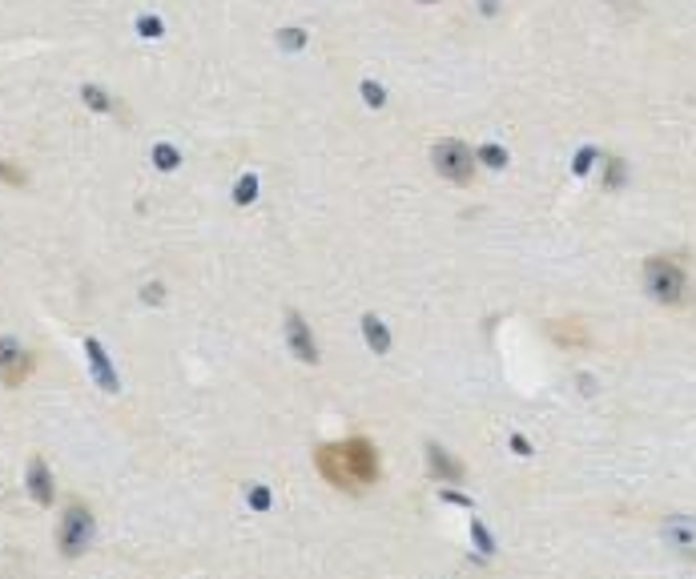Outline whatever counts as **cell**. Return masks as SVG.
I'll return each mask as SVG.
<instances>
[{"label":"cell","mask_w":696,"mask_h":579,"mask_svg":"<svg viewBox=\"0 0 696 579\" xmlns=\"http://www.w3.org/2000/svg\"><path fill=\"white\" fill-rule=\"evenodd\" d=\"M314 463L322 479L339 491H367L378 479V450L367 438H342V443H322L314 450Z\"/></svg>","instance_id":"obj_1"},{"label":"cell","mask_w":696,"mask_h":579,"mask_svg":"<svg viewBox=\"0 0 696 579\" xmlns=\"http://www.w3.org/2000/svg\"><path fill=\"white\" fill-rule=\"evenodd\" d=\"M644 290L656 298V302L672 306V302H680V298H684L688 282H684V270H680L676 262H668V257H648V266H644Z\"/></svg>","instance_id":"obj_2"},{"label":"cell","mask_w":696,"mask_h":579,"mask_svg":"<svg viewBox=\"0 0 696 579\" xmlns=\"http://www.w3.org/2000/svg\"><path fill=\"white\" fill-rule=\"evenodd\" d=\"M431 161H435V173H443L447 181H455V185L471 181V173H475V153H471L463 141H455V137L439 141L435 149H431Z\"/></svg>","instance_id":"obj_3"},{"label":"cell","mask_w":696,"mask_h":579,"mask_svg":"<svg viewBox=\"0 0 696 579\" xmlns=\"http://www.w3.org/2000/svg\"><path fill=\"white\" fill-rule=\"evenodd\" d=\"M89 539H93V515H89V507H69V511L61 515V527H57L61 551H65L69 559H77L85 547H89Z\"/></svg>","instance_id":"obj_4"},{"label":"cell","mask_w":696,"mask_h":579,"mask_svg":"<svg viewBox=\"0 0 696 579\" xmlns=\"http://www.w3.org/2000/svg\"><path fill=\"white\" fill-rule=\"evenodd\" d=\"M286 338H290V350H294V358H302V362H318V346H314V338H310V330H306V322H302V314H286Z\"/></svg>","instance_id":"obj_5"},{"label":"cell","mask_w":696,"mask_h":579,"mask_svg":"<svg viewBox=\"0 0 696 579\" xmlns=\"http://www.w3.org/2000/svg\"><path fill=\"white\" fill-rule=\"evenodd\" d=\"M664 539L676 547V551H696V519L693 515H672L664 523Z\"/></svg>","instance_id":"obj_6"},{"label":"cell","mask_w":696,"mask_h":579,"mask_svg":"<svg viewBox=\"0 0 696 579\" xmlns=\"http://www.w3.org/2000/svg\"><path fill=\"white\" fill-rule=\"evenodd\" d=\"M85 350H89V362H93V374H97L101 390L117 394V370L109 366V358H105V346H101L97 338H85Z\"/></svg>","instance_id":"obj_7"},{"label":"cell","mask_w":696,"mask_h":579,"mask_svg":"<svg viewBox=\"0 0 696 579\" xmlns=\"http://www.w3.org/2000/svg\"><path fill=\"white\" fill-rule=\"evenodd\" d=\"M427 466H431V475H435V479H443V482L463 479V463H455L451 455H447L443 447H435V443L427 447Z\"/></svg>","instance_id":"obj_8"},{"label":"cell","mask_w":696,"mask_h":579,"mask_svg":"<svg viewBox=\"0 0 696 579\" xmlns=\"http://www.w3.org/2000/svg\"><path fill=\"white\" fill-rule=\"evenodd\" d=\"M29 495H33L41 507L52 503V475H49V466H45V459H33V463H29Z\"/></svg>","instance_id":"obj_9"},{"label":"cell","mask_w":696,"mask_h":579,"mask_svg":"<svg viewBox=\"0 0 696 579\" xmlns=\"http://www.w3.org/2000/svg\"><path fill=\"white\" fill-rule=\"evenodd\" d=\"M362 338L371 342L374 354H387V350H390V330H387V322L374 318V314H367V318H362Z\"/></svg>","instance_id":"obj_10"},{"label":"cell","mask_w":696,"mask_h":579,"mask_svg":"<svg viewBox=\"0 0 696 579\" xmlns=\"http://www.w3.org/2000/svg\"><path fill=\"white\" fill-rule=\"evenodd\" d=\"M29 354L24 358H17V350L8 346V354H4V386H20V378H24V370H29Z\"/></svg>","instance_id":"obj_11"},{"label":"cell","mask_w":696,"mask_h":579,"mask_svg":"<svg viewBox=\"0 0 696 579\" xmlns=\"http://www.w3.org/2000/svg\"><path fill=\"white\" fill-rule=\"evenodd\" d=\"M551 338L555 342H588L580 322H551Z\"/></svg>","instance_id":"obj_12"},{"label":"cell","mask_w":696,"mask_h":579,"mask_svg":"<svg viewBox=\"0 0 696 579\" xmlns=\"http://www.w3.org/2000/svg\"><path fill=\"white\" fill-rule=\"evenodd\" d=\"M153 165H157V169H162V173H169V169H178V165H181V157H178V149H173V145H153Z\"/></svg>","instance_id":"obj_13"},{"label":"cell","mask_w":696,"mask_h":579,"mask_svg":"<svg viewBox=\"0 0 696 579\" xmlns=\"http://www.w3.org/2000/svg\"><path fill=\"white\" fill-rule=\"evenodd\" d=\"M81 101L89 105V109H97V113H109V109H113L109 93H105V89H97V85H85V89H81Z\"/></svg>","instance_id":"obj_14"},{"label":"cell","mask_w":696,"mask_h":579,"mask_svg":"<svg viewBox=\"0 0 696 579\" xmlns=\"http://www.w3.org/2000/svg\"><path fill=\"white\" fill-rule=\"evenodd\" d=\"M254 197H258V177H254V173H246L242 181L234 185V201H238V206H250Z\"/></svg>","instance_id":"obj_15"},{"label":"cell","mask_w":696,"mask_h":579,"mask_svg":"<svg viewBox=\"0 0 696 579\" xmlns=\"http://www.w3.org/2000/svg\"><path fill=\"white\" fill-rule=\"evenodd\" d=\"M278 45L286 48V52H298V48L306 45V32L302 29H282L278 32Z\"/></svg>","instance_id":"obj_16"},{"label":"cell","mask_w":696,"mask_h":579,"mask_svg":"<svg viewBox=\"0 0 696 579\" xmlns=\"http://www.w3.org/2000/svg\"><path fill=\"white\" fill-rule=\"evenodd\" d=\"M475 157L483 161V165H491V169H503V165H507V153H503L499 145H483V149H479Z\"/></svg>","instance_id":"obj_17"},{"label":"cell","mask_w":696,"mask_h":579,"mask_svg":"<svg viewBox=\"0 0 696 579\" xmlns=\"http://www.w3.org/2000/svg\"><path fill=\"white\" fill-rule=\"evenodd\" d=\"M362 101H367L371 109H378V105L387 101V93H383V85H374V80H362Z\"/></svg>","instance_id":"obj_18"},{"label":"cell","mask_w":696,"mask_h":579,"mask_svg":"<svg viewBox=\"0 0 696 579\" xmlns=\"http://www.w3.org/2000/svg\"><path fill=\"white\" fill-rule=\"evenodd\" d=\"M137 32L149 36V41H157V36H162V20H157V16H141V20H137Z\"/></svg>","instance_id":"obj_19"},{"label":"cell","mask_w":696,"mask_h":579,"mask_svg":"<svg viewBox=\"0 0 696 579\" xmlns=\"http://www.w3.org/2000/svg\"><path fill=\"white\" fill-rule=\"evenodd\" d=\"M471 535H475V543H479V551H483V555H491V551H495V543H491V535H487L483 523H471Z\"/></svg>","instance_id":"obj_20"},{"label":"cell","mask_w":696,"mask_h":579,"mask_svg":"<svg viewBox=\"0 0 696 579\" xmlns=\"http://www.w3.org/2000/svg\"><path fill=\"white\" fill-rule=\"evenodd\" d=\"M270 503H274V499H270V491H266V487H254V491H250V507H254V511H266Z\"/></svg>","instance_id":"obj_21"},{"label":"cell","mask_w":696,"mask_h":579,"mask_svg":"<svg viewBox=\"0 0 696 579\" xmlns=\"http://www.w3.org/2000/svg\"><path fill=\"white\" fill-rule=\"evenodd\" d=\"M592 157H596V149H580L571 169H576V173H588V169H592Z\"/></svg>","instance_id":"obj_22"},{"label":"cell","mask_w":696,"mask_h":579,"mask_svg":"<svg viewBox=\"0 0 696 579\" xmlns=\"http://www.w3.org/2000/svg\"><path fill=\"white\" fill-rule=\"evenodd\" d=\"M141 298H149V302H162L165 294H162V282H149L145 290H141Z\"/></svg>","instance_id":"obj_23"},{"label":"cell","mask_w":696,"mask_h":579,"mask_svg":"<svg viewBox=\"0 0 696 579\" xmlns=\"http://www.w3.org/2000/svg\"><path fill=\"white\" fill-rule=\"evenodd\" d=\"M511 450H516V455H532V443H527L523 434H511Z\"/></svg>","instance_id":"obj_24"},{"label":"cell","mask_w":696,"mask_h":579,"mask_svg":"<svg viewBox=\"0 0 696 579\" xmlns=\"http://www.w3.org/2000/svg\"><path fill=\"white\" fill-rule=\"evenodd\" d=\"M443 499H447V503H459V507H467V511H471V499L459 495V491H443Z\"/></svg>","instance_id":"obj_25"},{"label":"cell","mask_w":696,"mask_h":579,"mask_svg":"<svg viewBox=\"0 0 696 579\" xmlns=\"http://www.w3.org/2000/svg\"><path fill=\"white\" fill-rule=\"evenodd\" d=\"M620 177H624V165L612 161V169H608V185H620Z\"/></svg>","instance_id":"obj_26"},{"label":"cell","mask_w":696,"mask_h":579,"mask_svg":"<svg viewBox=\"0 0 696 579\" xmlns=\"http://www.w3.org/2000/svg\"><path fill=\"white\" fill-rule=\"evenodd\" d=\"M419 4H435V0H419Z\"/></svg>","instance_id":"obj_27"}]
</instances>
